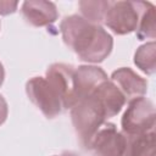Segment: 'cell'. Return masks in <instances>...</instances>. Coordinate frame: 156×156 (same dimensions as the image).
Listing matches in <instances>:
<instances>
[{"label": "cell", "instance_id": "7a4b0ae2", "mask_svg": "<svg viewBox=\"0 0 156 156\" xmlns=\"http://www.w3.org/2000/svg\"><path fill=\"white\" fill-rule=\"evenodd\" d=\"M71 119L80 145L87 150L90 139L107 118L98 100L88 96L77 100L71 107Z\"/></svg>", "mask_w": 156, "mask_h": 156}, {"label": "cell", "instance_id": "5bb4252c", "mask_svg": "<svg viewBox=\"0 0 156 156\" xmlns=\"http://www.w3.org/2000/svg\"><path fill=\"white\" fill-rule=\"evenodd\" d=\"M80 13L84 20L93 24L100 26V23L104 22L106 11L110 6V1L105 0H82L78 2Z\"/></svg>", "mask_w": 156, "mask_h": 156}, {"label": "cell", "instance_id": "2e32d148", "mask_svg": "<svg viewBox=\"0 0 156 156\" xmlns=\"http://www.w3.org/2000/svg\"><path fill=\"white\" fill-rule=\"evenodd\" d=\"M18 6V1H9V0H0V15L6 16L10 13L16 12Z\"/></svg>", "mask_w": 156, "mask_h": 156}, {"label": "cell", "instance_id": "d6986e66", "mask_svg": "<svg viewBox=\"0 0 156 156\" xmlns=\"http://www.w3.org/2000/svg\"><path fill=\"white\" fill-rule=\"evenodd\" d=\"M54 156H79V155L73 151H63L61 155H54Z\"/></svg>", "mask_w": 156, "mask_h": 156}, {"label": "cell", "instance_id": "ba28073f", "mask_svg": "<svg viewBox=\"0 0 156 156\" xmlns=\"http://www.w3.org/2000/svg\"><path fill=\"white\" fill-rule=\"evenodd\" d=\"M108 79L107 74L101 67L84 65L74 71V88L77 100L90 96L96 88Z\"/></svg>", "mask_w": 156, "mask_h": 156}, {"label": "cell", "instance_id": "9c48e42d", "mask_svg": "<svg viewBox=\"0 0 156 156\" xmlns=\"http://www.w3.org/2000/svg\"><path fill=\"white\" fill-rule=\"evenodd\" d=\"M21 11L24 20L34 27L50 26L58 17L56 5L44 0H27L22 4Z\"/></svg>", "mask_w": 156, "mask_h": 156}, {"label": "cell", "instance_id": "ac0fdd59", "mask_svg": "<svg viewBox=\"0 0 156 156\" xmlns=\"http://www.w3.org/2000/svg\"><path fill=\"white\" fill-rule=\"evenodd\" d=\"M4 79H5V69H4L2 63L0 62V87H1L2 83H4Z\"/></svg>", "mask_w": 156, "mask_h": 156}, {"label": "cell", "instance_id": "7c38bea8", "mask_svg": "<svg viewBox=\"0 0 156 156\" xmlns=\"http://www.w3.org/2000/svg\"><path fill=\"white\" fill-rule=\"evenodd\" d=\"M123 156H155V132L124 134Z\"/></svg>", "mask_w": 156, "mask_h": 156}, {"label": "cell", "instance_id": "8992f818", "mask_svg": "<svg viewBox=\"0 0 156 156\" xmlns=\"http://www.w3.org/2000/svg\"><path fill=\"white\" fill-rule=\"evenodd\" d=\"M76 68L66 63H52L45 72V78L58 95L63 110L71 108L77 101L74 88Z\"/></svg>", "mask_w": 156, "mask_h": 156}, {"label": "cell", "instance_id": "e0dca14e", "mask_svg": "<svg viewBox=\"0 0 156 156\" xmlns=\"http://www.w3.org/2000/svg\"><path fill=\"white\" fill-rule=\"evenodd\" d=\"M7 113H9L7 102H6L5 98L0 94V126L6 121V118H7Z\"/></svg>", "mask_w": 156, "mask_h": 156}, {"label": "cell", "instance_id": "3957f363", "mask_svg": "<svg viewBox=\"0 0 156 156\" xmlns=\"http://www.w3.org/2000/svg\"><path fill=\"white\" fill-rule=\"evenodd\" d=\"M145 1H110L104 23L117 35L129 34L138 28Z\"/></svg>", "mask_w": 156, "mask_h": 156}, {"label": "cell", "instance_id": "9a60e30c", "mask_svg": "<svg viewBox=\"0 0 156 156\" xmlns=\"http://www.w3.org/2000/svg\"><path fill=\"white\" fill-rule=\"evenodd\" d=\"M155 6L154 4L145 1L144 7L139 18L138 28H136V37L139 40H144L146 38L154 39L156 37V24H155Z\"/></svg>", "mask_w": 156, "mask_h": 156}, {"label": "cell", "instance_id": "277c9868", "mask_svg": "<svg viewBox=\"0 0 156 156\" xmlns=\"http://www.w3.org/2000/svg\"><path fill=\"white\" fill-rule=\"evenodd\" d=\"M155 117V106L150 99L144 96L130 99L121 119L122 132L124 134H139L154 130Z\"/></svg>", "mask_w": 156, "mask_h": 156}, {"label": "cell", "instance_id": "8fae6325", "mask_svg": "<svg viewBox=\"0 0 156 156\" xmlns=\"http://www.w3.org/2000/svg\"><path fill=\"white\" fill-rule=\"evenodd\" d=\"M90 96H94L98 100L105 112L106 118H111L118 115L127 101L123 93L117 88L113 82L108 79L101 83Z\"/></svg>", "mask_w": 156, "mask_h": 156}, {"label": "cell", "instance_id": "52a82bcc", "mask_svg": "<svg viewBox=\"0 0 156 156\" xmlns=\"http://www.w3.org/2000/svg\"><path fill=\"white\" fill-rule=\"evenodd\" d=\"M87 150L93 156H123L124 135L113 123L105 122L90 139Z\"/></svg>", "mask_w": 156, "mask_h": 156}, {"label": "cell", "instance_id": "6da1fadb", "mask_svg": "<svg viewBox=\"0 0 156 156\" xmlns=\"http://www.w3.org/2000/svg\"><path fill=\"white\" fill-rule=\"evenodd\" d=\"M60 32L65 45L84 62H102L112 51L113 39L111 34L101 26L93 24L82 16H66L60 23Z\"/></svg>", "mask_w": 156, "mask_h": 156}, {"label": "cell", "instance_id": "5b68a950", "mask_svg": "<svg viewBox=\"0 0 156 156\" xmlns=\"http://www.w3.org/2000/svg\"><path fill=\"white\" fill-rule=\"evenodd\" d=\"M29 100L48 118H54L63 111L62 102L45 77H33L26 83Z\"/></svg>", "mask_w": 156, "mask_h": 156}, {"label": "cell", "instance_id": "30bf717a", "mask_svg": "<svg viewBox=\"0 0 156 156\" xmlns=\"http://www.w3.org/2000/svg\"><path fill=\"white\" fill-rule=\"evenodd\" d=\"M111 82L123 93L126 99H134L143 96L147 90V80L136 74L129 67H121L112 72Z\"/></svg>", "mask_w": 156, "mask_h": 156}, {"label": "cell", "instance_id": "4fadbf2b", "mask_svg": "<svg viewBox=\"0 0 156 156\" xmlns=\"http://www.w3.org/2000/svg\"><path fill=\"white\" fill-rule=\"evenodd\" d=\"M134 63L146 74H154L156 71V43L149 41L139 46L134 54Z\"/></svg>", "mask_w": 156, "mask_h": 156}, {"label": "cell", "instance_id": "ffe728a7", "mask_svg": "<svg viewBox=\"0 0 156 156\" xmlns=\"http://www.w3.org/2000/svg\"><path fill=\"white\" fill-rule=\"evenodd\" d=\"M0 27H1V23H0Z\"/></svg>", "mask_w": 156, "mask_h": 156}]
</instances>
